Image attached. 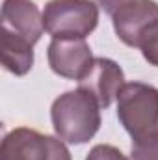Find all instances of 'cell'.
<instances>
[{"instance_id":"cell-1","label":"cell","mask_w":158,"mask_h":160,"mask_svg":"<svg viewBox=\"0 0 158 160\" xmlns=\"http://www.w3.org/2000/svg\"><path fill=\"white\" fill-rule=\"evenodd\" d=\"M50 119L60 140L82 145L101 128V104L86 89L65 91L52 102Z\"/></svg>"},{"instance_id":"cell-2","label":"cell","mask_w":158,"mask_h":160,"mask_svg":"<svg viewBox=\"0 0 158 160\" xmlns=\"http://www.w3.org/2000/svg\"><path fill=\"white\" fill-rule=\"evenodd\" d=\"M117 38L140 48L143 58L158 67V4L155 0H128L112 13Z\"/></svg>"},{"instance_id":"cell-3","label":"cell","mask_w":158,"mask_h":160,"mask_svg":"<svg viewBox=\"0 0 158 160\" xmlns=\"http://www.w3.org/2000/svg\"><path fill=\"white\" fill-rule=\"evenodd\" d=\"M117 118L132 143L158 138V89L143 82H128L117 95Z\"/></svg>"},{"instance_id":"cell-4","label":"cell","mask_w":158,"mask_h":160,"mask_svg":"<svg viewBox=\"0 0 158 160\" xmlns=\"http://www.w3.org/2000/svg\"><path fill=\"white\" fill-rule=\"evenodd\" d=\"M99 24V8L91 0H50L43 9V26L52 39H86Z\"/></svg>"},{"instance_id":"cell-5","label":"cell","mask_w":158,"mask_h":160,"mask_svg":"<svg viewBox=\"0 0 158 160\" xmlns=\"http://www.w3.org/2000/svg\"><path fill=\"white\" fill-rule=\"evenodd\" d=\"M0 160H71V153L63 140L19 127L4 136Z\"/></svg>"},{"instance_id":"cell-6","label":"cell","mask_w":158,"mask_h":160,"mask_svg":"<svg viewBox=\"0 0 158 160\" xmlns=\"http://www.w3.org/2000/svg\"><path fill=\"white\" fill-rule=\"evenodd\" d=\"M48 65L63 78L82 80L93 65V54L86 39H52L48 45Z\"/></svg>"},{"instance_id":"cell-7","label":"cell","mask_w":158,"mask_h":160,"mask_svg":"<svg viewBox=\"0 0 158 160\" xmlns=\"http://www.w3.org/2000/svg\"><path fill=\"white\" fill-rule=\"evenodd\" d=\"M125 84L123 69L110 58H95L87 75L78 82L80 89L91 93L99 101L101 108H108L117 99Z\"/></svg>"},{"instance_id":"cell-8","label":"cell","mask_w":158,"mask_h":160,"mask_svg":"<svg viewBox=\"0 0 158 160\" xmlns=\"http://www.w3.org/2000/svg\"><path fill=\"white\" fill-rule=\"evenodd\" d=\"M2 28L36 45L43 36V13L32 0H4Z\"/></svg>"},{"instance_id":"cell-9","label":"cell","mask_w":158,"mask_h":160,"mask_svg":"<svg viewBox=\"0 0 158 160\" xmlns=\"http://www.w3.org/2000/svg\"><path fill=\"white\" fill-rule=\"evenodd\" d=\"M0 60L6 71L15 77H24L34 65V45L28 39L2 28Z\"/></svg>"},{"instance_id":"cell-10","label":"cell","mask_w":158,"mask_h":160,"mask_svg":"<svg viewBox=\"0 0 158 160\" xmlns=\"http://www.w3.org/2000/svg\"><path fill=\"white\" fill-rule=\"evenodd\" d=\"M130 160H158V138L132 143Z\"/></svg>"},{"instance_id":"cell-11","label":"cell","mask_w":158,"mask_h":160,"mask_svg":"<svg viewBox=\"0 0 158 160\" xmlns=\"http://www.w3.org/2000/svg\"><path fill=\"white\" fill-rule=\"evenodd\" d=\"M86 160H128V158L119 151L117 147L106 145V143H99V145H95L89 151Z\"/></svg>"},{"instance_id":"cell-12","label":"cell","mask_w":158,"mask_h":160,"mask_svg":"<svg viewBox=\"0 0 158 160\" xmlns=\"http://www.w3.org/2000/svg\"><path fill=\"white\" fill-rule=\"evenodd\" d=\"M97 2L102 6V9H104V11L114 13L119 6H123V4H125V2H128V0H97Z\"/></svg>"}]
</instances>
